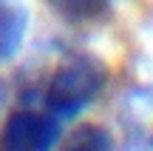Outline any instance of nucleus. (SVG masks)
<instances>
[{"label": "nucleus", "instance_id": "f257e3e1", "mask_svg": "<svg viewBox=\"0 0 153 151\" xmlns=\"http://www.w3.org/2000/svg\"><path fill=\"white\" fill-rule=\"evenodd\" d=\"M105 66L91 54L68 57L45 86V108L57 120H71L79 111H85L94 100L99 97L105 86Z\"/></svg>", "mask_w": 153, "mask_h": 151}, {"label": "nucleus", "instance_id": "f03ea898", "mask_svg": "<svg viewBox=\"0 0 153 151\" xmlns=\"http://www.w3.org/2000/svg\"><path fill=\"white\" fill-rule=\"evenodd\" d=\"M60 143V120L48 111L20 108L0 125V151H54Z\"/></svg>", "mask_w": 153, "mask_h": 151}, {"label": "nucleus", "instance_id": "7ed1b4c3", "mask_svg": "<svg viewBox=\"0 0 153 151\" xmlns=\"http://www.w3.org/2000/svg\"><path fill=\"white\" fill-rule=\"evenodd\" d=\"M26 11L11 0H0V63H9L26 37Z\"/></svg>", "mask_w": 153, "mask_h": 151}, {"label": "nucleus", "instance_id": "20e7f679", "mask_svg": "<svg viewBox=\"0 0 153 151\" xmlns=\"http://www.w3.org/2000/svg\"><path fill=\"white\" fill-rule=\"evenodd\" d=\"M54 151H114V140H111L108 128L97 123H79L65 134V140L57 143Z\"/></svg>", "mask_w": 153, "mask_h": 151}, {"label": "nucleus", "instance_id": "39448f33", "mask_svg": "<svg viewBox=\"0 0 153 151\" xmlns=\"http://www.w3.org/2000/svg\"><path fill=\"white\" fill-rule=\"evenodd\" d=\"M48 3L57 14L68 20H94L97 14L105 11L108 0H48Z\"/></svg>", "mask_w": 153, "mask_h": 151}]
</instances>
